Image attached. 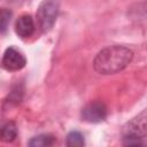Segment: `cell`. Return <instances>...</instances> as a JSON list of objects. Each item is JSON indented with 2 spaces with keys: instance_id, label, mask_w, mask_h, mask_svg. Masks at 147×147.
Returning a JSON list of instances; mask_svg holds the SVG:
<instances>
[{
  "instance_id": "cell-1",
  "label": "cell",
  "mask_w": 147,
  "mask_h": 147,
  "mask_svg": "<svg viewBox=\"0 0 147 147\" xmlns=\"http://www.w3.org/2000/svg\"><path fill=\"white\" fill-rule=\"evenodd\" d=\"M133 59V52L125 46L113 45L101 49L93 60V68L100 75H113L125 69Z\"/></svg>"
},
{
  "instance_id": "cell-2",
  "label": "cell",
  "mask_w": 147,
  "mask_h": 147,
  "mask_svg": "<svg viewBox=\"0 0 147 147\" xmlns=\"http://www.w3.org/2000/svg\"><path fill=\"white\" fill-rule=\"evenodd\" d=\"M59 14V2L42 1L37 9V20L39 28L42 32L52 30Z\"/></svg>"
},
{
  "instance_id": "cell-3",
  "label": "cell",
  "mask_w": 147,
  "mask_h": 147,
  "mask_svg": "<svg viewBox=\"0 0 147 147\" xmlns=\"http://www.w3.org/2000/svg\"><path fill=\"white\" fill-rule=\"evenodd\" d=\"M1 64L8 71H18L25 67L26 59L18 48L10 46L5 51Z\"/></svg>"
},
{
  "instance_id": "cell-4",
  "label": "cell",
  "mask_w": 147,
  "mask_h": 147,
  "mask_svg": "<svg viewBox=\"0 0 147 147\" xmlns=\"http://www.w3.org/2000/svg\"><path fill=\"white\" fill-rule=\"evenodd\" d=\"M82 119L87 123H100L107 117V107L101 101H93L87 103L80 113Z\"/></svg>"
},
{
  "instance_id": "cell-5",
  "label": "cell",
  "mask_w": 147,
  "mask_h": 147,
  "mask_svg": "<svg viewBox=\"0 0 147 147\" xmlns=\"http://www.w3.org/2000/svg\"><path fill=\"white\" fill-rule=\"evenodd\" d=\"M15 32L20 38H29L34 32V22L31 15H21L15 23Z\"/></svg>"
},
{
  "instance_id": "cell-6",
  "label": "cell",
  "mask_w": 147,
  "mask_h": 147,
  "mask_svg": "<svg viewBox=\"0 0 147 147\" xmlns=\"http://www.w3.org/2000/svg\"><path fill=\"white\" fill-rule=\"evenodd\" d=\"M125 133L137 134L146 138V111L145 110L126 124Z\"/></svg>"
},
{
  "instance_id": "cell-7",
  "label": "cell",
  "mask_w": 147,
  "mask_h": 147,
  "mask_svg": "<svg viewBox=\"0 0 147 147\" xmlns=\"http://www.w3.org/2000/svg\"><path fill=\"white\" fill-rule=\"evenodd\" d=\"M17 137V126L14 122H7L0 127V140L3 142H11Z\"/></svg>"
},
{
  "instance_id": "cell-8",
  "label": "cell",
  "mask_w": 147,
  "mask_h": 147,
  "mask_svg": "<svg viewBox=\"0 0 147 147\" xmlns=\"http://www.w3.org/2000/svg\"><path fill=\"white\" fill-rule=\"evenodd\" d=\"M54 144V137L51 134H38L29 140V147H51Z\"/></svg>"
},
{
  "instance_id": "cell-9",
  "label": "cell",
  "mask_w": 147,
  "mask_h": 147,
  "mask_svg": "<svg viewBox=\"0 0 147 147\" xmlns=\"http://www.w3.org/2000/svg\"><path fill=\"white\" fill-rule=\"evenodd\" d=\"M145 137H140L137 134L124 133L123 137V145L125 147H145Z\"/></svg>"
},
{
  "instance_id": "cell-10",
  "label": "cell",
  "mask_w": 147,
  "mask_h": 147,
  "mask_svg": "<svg viewBox=\"0 0 147 147\" xmlns=\"http://www.w3.org/2000/svg\"><path fill=\"white\" fill-rule=\"evenodd\" d=\"M67 147H84L85 139L79 131H71L67 136Z\"/></svg>"
},
{
  "instance_id": "cell-11",
  "label": "cell",
  "mask_w": 147,
  "mask_h": 147,
  "mask_svg": "<svg viewBox=\"0 0 147 147\" xmlns=\"http://www.w3.org/2000/svg\"><path fill=\"white\" fill-rule=\"evenodd\" d=\"M11 11L7 8H1L0 9V33H5L8 29V25L10 23L11 18Z\"/></svg>"
}]
</instances>
